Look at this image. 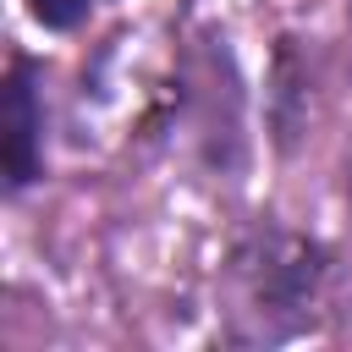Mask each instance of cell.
I'll return each mask as SVG.
<instances>
[{
    "instance_id": "1",
    "label": "cell",
    "mask_w": 352,
    "mask_h": 352,
    "mask_svg": "<svg viewBox=\"0 0 352 352\" xmlns=\"http://www.w3.org/2000/svg\"><path fill=\"white\" fill-rule=\"evenodd\" d=\"M236 275L248 280L253 302H264L258 314H280L275 302L302 308L314 297V280H319V253L297 236H253L236 253Z\"/></svg>"
},
{
    "instance_id": "2",
    "label": "cell",
    "mask_w": 352,
    "mask_h": 352,
    "mask_svg": "<svg viewBox=\"0 0 352 352\" xmlns=\"http://www.w3.org/2000/svg\"><path fill=\"white\" fill-rule=\"evenodd\" d=\"M6 182L11 187H28L44 165V104L33 94V66H11V82H6Z\"/></svg>"
},
{
    "instance_id": "3",
    "label": "cell",
    "mask_w": 352,
    "mask_h": 352,
    "mask_svg": "<svg viewBox=\"0 0 352 352\" xmlns=\"http://www.w3.org/2000/svg\"><path fill=\"white\" fill-rule=\"evenodd\" d=\"M99 6H104V0H28L33 22H44V28H55V33H66V28L88 22Z\"/></svg>"
}]
</instances>
